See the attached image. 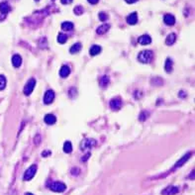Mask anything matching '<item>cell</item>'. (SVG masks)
<instances>
[{
	"instance_id": "6da1fadb",
	"label": "cell",
	"mask_w": 195,
	"mask_h": 195,
	"mask_svg": "<svg viewBox=\"0 0 195 195\" xmlns=\"http://www.w3.org/2000/svg\"><path fill=\"white\" fill-rule=\"evenodd\" d=\"M154 57V53L150 50H145L139 53L138 55V61L142 64H149L151 62Z\"/></svg>"
},
{
	"instance_id": "7a4b0ae2",
	"label": "cell",
	"mask_w": 195,
	"mask_h": 195,
	"mask_svg": "<svg viewBox=\"0 0 195 195\" xmlns=\"http://www.w3.org/2000/svg\"><path fill=\"white\" fill-rule=\"evenodd\" d=\"M37 165H32L30 167L28 168L27 170L24 173V177L23 179L25 180V181H29V180H31L33 178L34 176H35L36 172H37Z\"/></svg>"
},
{
	"instance_id": "3957f363",
	"label": "cell",
	"mask_w": 195,
	"mask_h": 195,
	"mask_svg": "<svg viewBox=\"0 0 195 195\" xmlns=\"http://www.w3.org/2000/svg\"><path fill=\"white\" fill-rule=\"evenodd\" d=\"M36 86V79L35 78H30L27 81V83L25 84V87H24V94L25 95H30L31 93L33 92L34 88Z\"/></svg>"
},
{
	"instance_id": "277c9868",
	"label": "cell",
	"mask_w": 195,
	"mask_h": 195,
	"mask_svg": "<svg viewBox=\"0 0 195 195\" xmlns=\"http://www.w3.org/2000/svg\"><path fill=\"white\" fill-rule=\"evenodd\" d=\"M50 189L54 192H64L66 189V185L64 182L55 181L50 185Z\"/></svg>"
},
{
	"instance_id": "5b68a950",
	"label": "cell",
	"mask_w": 195,
	"mask_h": 195,
	"mask_svg": "<svg viewBox=\"0 0 195 195\" xmlns=\"http://www.w3.org/2000/svg\"><path fill=\"white\" fill-rule=\"evenodd\" d=\"M96 145V141L94 139H85L81 142L80 144V149L82 151L85 150H90L91 148H93Z\"/></svg>"
},
{
	"instance_id": "8992f818",
	"label": "cell",
	"mask_w": 195,
	"mask_h": 195,
	"mask_svg": "<svg viewBox=\"0 0 195 195\" xmlns=\"http://www.w3.org/2000/svg\"><path fill=\"white\" fill-rule=\"evenodd\" d=\"M54 99H55V92H54V90L49 89V90L46 91V93L44 95V103H45V104L46 105L50 104V103L54 101Z\"/></svg>"
},
{
	"instance_id": "52a82bcc",
	"label": "cell",
	"mask_w": 195,
	"mask_h": 195,
	"mask_svg": "<svg viewBox=\"0 0 195 195\" xmlns=\"http://www.w3.org/2000/svg\"><path fill=\"white\" fill-rule=\"evenodd\" d=\"M122 107V100L120 98H113L110 101V108L113 111H118Z\"/></svg>"
},
{
	"instance_id": "ba28073f",
	"label": "cell",
	"mask_w": 195,
	"mask_h": 195,
	"mask_svg": "<svg viewBox=\"0 0 195 195\" xmlns=\"http://www.w3.org/2000/svg\"><path fill=\"white\" fill-rule=\"evenodd\" d=\"M191 155H192L191 153H187L186 155H184V156H182V158L178 160V162L175 163L174 167H173V168H172V170H175V169H176V168H178V167H182V165H183L184 163L189 160L190 156H191Z\"/></svg>"
},
{
	"instance_id": "9c48e42d",
	"label": "cell",
	"mask_w": 195,
	"mask_h": 195,
	"mask_svg": "<svg viewBox=\"0 0 195 195\" xmlns=\"http://www.w3.org/2000/svg\"><path fill=\"white\" fill-rule=\"evenodd\" d=\"M162 195H175L176 193H178V188L176 186H167V188H165L162 190Z\"/></svg>"
},
{
	"instance_id": "30bf717a",
	"label": "cell",
	"mask_w": 195,
	"mask_h": 195,
	"mask_svg": "<svg viewBox=\"0 0 195 195\" xmlns=\"http://www.w3.org/2000/svg\"><path fill=\"white\" fill-rule=\"evenodd\" d=\"M126 21L129 25H136L137 22H138V14H137L136 12L131 13L128 17H127Z\"/></svg>"
},
{
	"instance_id": "8fae6325",
	"label": "cell",
	"mask_w": 195,
	"mask_h": 195,
	"mask_svg": "<svg viewBox=\"0 0 195 195\" xmlns=\"http://www.w3.org/2000/svg\"><path fill=\"white\" fill-rule=\"evenodd\" d=\"M163 22L167 24V26H172L175 24V18L172 14H165L163 17Z\"/></svg>"
},
{
	"instance_id": "7c38bea8",
	"label": "cell",
	"mask_w": 195,
	"mask_h": 195,
	"mask_svg": "<svg viewBox=\"0 0 195 195\" xmlns=\"http://www.w3.org/2000/svg\"><path fill=\"white\" fill-rule=\"evenodd\" d=\"M138 42H139V44H141L143 46L150 45L151 43V38L149 35H143L138 39Z\"/></svg>"
},
{
	"instance_id": "4fadbf2b",
	"label": "cell",
	"mask_w": 195,
	"mask_h": 195,
	"mask_svg": "<svg viewBox=\"0 0 195 195\" xmlns=\"http://www.w3.org/2000/svg\"><path fill=\"white\" fill-rule=\"evenodd\" d=\"M71 74V68H69L67 66H62L59 69V75L62 78H66Z\"/></svg>"
},
{
	"instance_id": "5bb4252c",
	"label": "cell",
	"mask_w": 195,
	"mask_h": 195,
	"mask_svg": "<svg viewBox=\"0 0 195 195\" xmlns=\"http://www.w3.org/2000/svg\"><path fill=\"white\" fill-rule=\"evenodd\" d=\"M22 64V57H21L20 55H14L12 57V64H13L14 67H19Z\"/></svg>"
},
{
	"instance_id": "9a60e30c",
	"label": "cell",
	"mask_w": 195,
	"mask_h": 195,
	"mask_svg": "<svg viewBox=\"0 0 195 195\" xmlns=\"http://www.w3.org/2000/svg\"><path fill=\"white\" fill-rule=\"evenodd\" d=\"M44 121L48 125H54L57 122V118L53 114H47L44 118Z\"/></svg>"
},
{
	"instance_id": "2e32d148",
	"label": "cell",
	"mask_w": 195,
	"mask_h": 195,
	"mask_svg": "<svg viewBox=\"0 0 195 195\" xmlns=\"http://www.w3.org/2000/svg\"><path fill=\"white\" fill-rule=\"evenodd\" d=\"M110 29V25L109 24H103V25L99 26V27L97 28V30H96V33L98 34V35H103V34H105L106 32H108V30Z\"/></svg>"
},
{
	"instance_id": "e0dca14e",
	"label": "cell",
	"mask_w": 195,
	"mask_h": 195,
	"mask_svg": "<svg viewBox=\"0 0 195 195\" xmlns=\"http://www.w3.org/2000/svg\"><path fill=\"white\" fill-rule=\"evenodd\" d=\"M10 10L11 8L7 2H1V3H0V12H1L3 15H6Z\"/></svg>"
},
{
	"instance_id": "ac0fdd59",
	"label": "cell",
	"mask_w": 195,
	"mask_h": 195,
	"mask_svg": "<svg viewBox=\"0 0 195 195\" xmlns=\"http://www.w3.org/2000/svg\"><path fill=\"white\" fill-rule=\"evenodd\" d=\"M165 69L167 73H171L172 69H173V62L171 59H169V57H167V61H165Z\"/></svg>"
},
{
	"instance_id": "d6986e66",
	"label": "cell",
	"mask_w": 195,
	"mask_h": 195,
	"mask_svg": "<svg viewBox=\"0 0 195 195\" xmlns=\"http://www.w3.org/2000/svg\"><path fill=\"white\" fill-rule=\"evenodd\" d=\"M175 41H176V35L175 34H169V35L167 37V39H165V44L167 46H171L175 43Z\"/></svg>"
},
{
	"instance_id": "ffe728a7",
	"label": "cell",
	"mask_w": 195,
	"mask_h": 195,
	"mask_svg": "<svg viewBox=\"0 0 195 195\" xmlns=\"http://www.w3.org/2000/svg\"><path fill=\"white\" fill-rule=\"evenodd\" d=\"M109 83H110V78H109V76H108V75L102 76V77H101V79L99 80L100 86H101V87H103V88L107 87V86L109 85Z\"/></svg>"
},
{
	"instance_id": "44dd1931",
	"label": "cell",
	"mask_w": 195,
	"mask_h": 195,
	"mask_svg": "<svg viewBox=\"0 0 195 195\" xmlns=\"http://www.w3.org/2000/svg\"><path fill=\"white\" fill-rule=\"evenodd\" d=\"M100 52H101V47L98 45H93L89 50V54H90V56H92V57L98 55Z\"/></svg>"
},
{
	"instance_id": "7402d4cb",
	"label": "cell",
	"mask_w": 195,
	"mask_h": 195,
	"mask_svg": "<svg viewBox=\"0 0 195 195\" xmlns=\"http://www.w3.org/2000/svg\"><path fill=\"white\" fill-rule=\"evenodd\" d=\"M80 50H81V44L80 43H76L73 46H71L69 52H71V54H77Z\"/></svg>"
},
{
	"instance_id": "603a6c76",
	"label": "cell",
	"mask_w": 195,
	"mask_h": 195,
	"mask_svg": "<svg viewBox=\"0 0 195 195\" xmlns=\"http://www.w3.org/2000/svg\"><path fill=\"white\" fill-rule=\"evenodd\" d=\"M64 151L66 154H71L73 151V145H71V143L69 141H66L64 144Z\"/></svg>"
},
{
	"instance_id": "cb8c5ba5",
	"label": "cell",
	"mask_w": 195,
	"mask_h": 195,
	"mask_svg": "<svg viewBox=\"0 0 195 195\" xmlns=\"http://www.w3.org/2000/svg\"><path fill=\"white\" fill-rule=\"evenodd\" d=\"M62 29L64 31H71L73 29V23L71 22H64L62 24Z\"/></svg>"
},
{
	"instance_id": "d4e9b609",
	"label": "cell",
	"mask_w": 195,
	"mask_h": 195,
	"mask_svg": "<svg viewBox=\"0 0 195 195\" xmlns=\"http://www.w3.org/2000/svg\"><path fill=\"white\" fill-rule=\"evenodd\" d=\"M66 41H67V36L62 33H59V36H57V42H59V44H64Z\"/></svg>"
},
{
	"instance_id": "484cf974",
	"label": "cell",
	"mask_w": 195,
	"mask_h": 195,
	"mask_svg": "<svg viewBox=\"0 0 195 195\" xmlns=\"http://www.w3.org/2000/svg\"><path fill=\"white\" fill-rule=\"evenodd\" d=\"M149 116H150V113H149L148 111H142L141 114L139 115V119L140 121H146L147 119L149 118Z\"/></svg>"
},
{
	"instance_id": "4316f807",
	"label": "cell",
	"mask_w": 195,
	"mask_h": 195,
	"mask_svg": "<svg viewBox=\"0 0 195 195\" xmlns=\"http://www.w3.org/2000/svg\"><path fill=\"white\" fill-rule=\"evenodd\" d=\"M6 87V77L4 75H0V90H3Z\"/></svg>"
},
{
	"instance_id": "83f0119b",
	"label": "cell",
	"mask_w": 195,
	"mask_h": 195,
	"mask_svg": "<svg viewBox=\"0 0 195 195\" xmlns=\"http://www.w3.org/2000/svg\"><path fill=\"white\" fill-rule=\"evenodd\" d=\"M83 11H84V10H83L82 6H80V5L75 6V7H74V9H73L74 14H75V15H77V16L81 15V14L83 13Z\"/></svg>"
},
{
	"instance_id": "f1b7e54d",
	"label": "cell",
	"mask_w": 195,
	"mask_h": 195,
	"mask_svg": "<svg viewBox=\"0 0 195 195\" xmlns=\"http://www.w3.org/2000/svg\"><path fill=\"white\" fill-rule=\"evenodd\" d=\"M98 18H99L100 21L104 22V21H106L108 19V15L106 13H104V12H100V13L98 14Z\"/></svg>"
},
{
	"instance_id": "f546056e",
	"label": "cell",
	"mask_w": 195,
	"mask_h": 195,
	"mask_svg": "<svg viewBox=\"0 0 195 195\" xmlns=\"http://www.w3.org/2000/svg\"><path fill=\"white\" fill-rule=\"evenodd\" d=\"M34 142L36 143V145H39V144L41 143V136L39 134L36 135V137L34 138Z\"/></svg>"
},
{
	"instance_id": "4dcf8cb0",
	"label": "cell",
	"mask_w": 195,
	"mask_h": 195,
	"mask_svg": "<svg viewBox=\"0 0 195 195\" xmlns=\"http://www.w3.org/2000/svg\"><path fill=\"white\" fill-rule=\"evenodd\" d=\"M88 158H90V153H87L85 156H82V158H81V162H86V160H88Z\"/></svg>"
},
{
	"instance_id": "1f68e13d",
	"label": "cell",
	"mask_w": 195,
	"mask_h": 195,
	"mask_svg": "<svg viewBox=\"0 0 195 195\" xmlns=\"http://www.w3.org/2000/svg\"><path fill=\"white\" fill-rule=\"evenodd\" d=\"M49 155H50V151H49V150H46L45 151H43L42 153V156H48Z\"/></svg>"
},
{
	"instance_id": "d6a6232c",
	"label": "cell",
	"mask_w": 195,
	"mask_h": 195,
	"mask_svg": "<svg viewBox=\"0 0 195 195\" xmlns=\"http://www.w3.org/2000/svg\"><path fill=\"white\" fill-rule=\"evenodd\" d=\"M61 2L64 5H66V4H71L73 2V0H61Z\"/></svg>"
},
{
	"instance_id": "836d02e7",
	"label": "cell",
	"mask_w": 195,
	"mask_h": 195,
	"mask_svg": "<svg viewBox=\"0 0 195 195\" xmlns=\"http://www.w3.org/2000/svg\"><path fill=\"white\" fill-rule=\"evenodd\" d=\"M87 1L89 2L90 4H93V5H94V4L98 3V1H99V0H87Z\"/></svg>"
},
{
	"instance_id": "e575fe53",
	"label": "cell",
	"mask_w": 195,
	"mask_h": 195,
	"mask_svg": "<svg viewBox=\"0 0 195 195\" xmlns=\"http://www.w3.org/2000/svg\"><path fill=\"white\" fill-rule=\"evenodd\" d=\"M125 1H126L128 4H133V3H136L138 0H125Z\"/></svg>"
},
{
	"instance_id": "d590c367",
	"label": "cell",
	"mask_w": 195,
	"mask_h": 195,
	"mask_svg": "<svg viewBox=\"0 0 195 195\" xmlns=\"http://www.w3.org/2000/svg\"><path fill=\"white\" fill-rule=\"evenodd\" d=\"M25 195H34V194L30 193V192H26V193H25Z\"/></svg>"
},
{
	"instance_id": "8d00e7d4",
	"label": "cell",
	"mask_w": 195,
	"mask_h": 195,
	"mask_svg": "<svg viewBox=\"0 0 195 195\" xmlns=\"http://www.w3.org/2000/svg\"><path fill=\"white\" fill-rule=\"evenodd\" d=\"M35 1H39V0H35Z\"/></svg>"
},
{
	"instance_id": "74e56055",
	"label": "cell",
	"mask_w": 195,
	"mask_h": 195,
	"mask_svg": "<svg viewBox=\"0 0 195 195\" xmlns=\"http://www.w3.org/2000/svg\"><path fill=\"white\" fill-rule=\"evenodd\" d=\"M53 1H55V0H53Z\"/></svg>"
}]
</instances>
